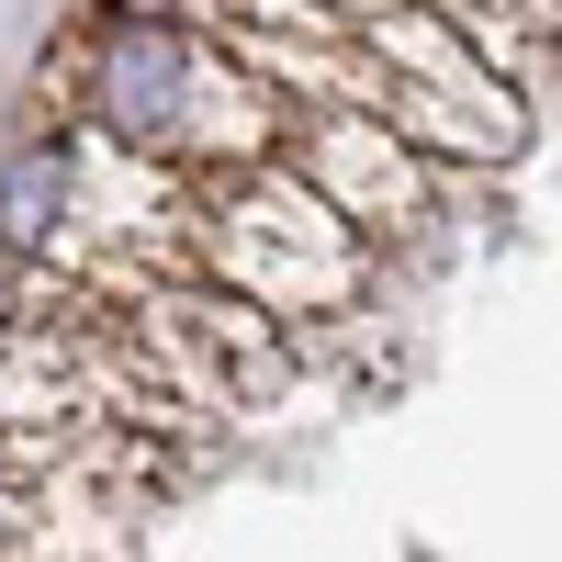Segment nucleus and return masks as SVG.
Wrapping results in <instances>:
<instances>
[{
  "label": "nucleus",
  "mask_w": 562,
  "mask_h": 562,
  "mask_svg": "<svg viewBox=\"0 0 562 562\" xmlns=\"http://www.w3.org/2000/svg\"><path fill=\"white\" fill-rule=\"evenodd\" d=\"M23 506H34V495H23L12 473H0V562H12V551H23Z\"/></svg>",
  "instance_id": "6"
},
{
  "label": "nucleus",
  "mask_w": 562,
  "mask_h": 562,
  "mask_svg": "<svg viewBox=\"0 0 562 562\" xmlns=\"http://www.w3.org/2000/svg\"><path fill=\"white\" fill-rule=\"evenodd\" d=\"M147 349L203 405H270L281 383H293V326L237 304V293H214V281H192V270H180L169 293H147Z\"/></svg>",
  "instance_id": "5"
},
{
  "label": "nucleus",
  "mask_w": 562,
  "mask_h": 562,
  "mask_svg": "<svg viewBox=\"0 0 562 562\" xmlns=\"http://www.w3.org/2000/svg\"><path fill=\"white\" fill-rule=\"evenodd\" d=\"M281 158L315 180V203L349 225V237H394V225L428 214V147H405L383 113L360 102H326V113H293L281 124Z\"/></svg>",
  "instance_id": "4"
},
{
  "label": "nucleus",
  "mask_w": 562,
  "mask_h": 562,
  "mask_svg": "<svg viewBox=\"0 0 562 562\" xmlns=\"http://www.w3.org/2000/svg\"><path fill=\"white\" fill-rule=\"evenodd\" d=\"M68 124H90L102 147H124L135 169L203 180V169H248L281 158L293 102L192 12H90L68 45Z\"/></svg>",
  "instance_id": "1"
},
{
  "label": "nucleus",
  "mask_w": 562,
  "mask_h": 562,
  "mask_svg": "<svg viewBox=\"0 0 562 562\" xmlns=\"http://www.w3.org/2000/svg\"><path fill=\"white\" fill-rule=\"evenodd\" d=\"M180 248H192V281L237 293L281 326L338 315L371 281V237H349L338 214L315 203V180L293 158H248V169H203L180 180Z\"/></svg>",
  "instance_id": "2"
},
{
  "label": "nucleus",
  "mask_w": 562,
  "mask_h": 562,
  "mask_svg": "<svg viewBox=\"0 0 562 562\" xmlns=\"http://www.w3.org/2000/svg\"><path fill=\"white\" fill-rule=\"evenodd\" d=\"M349 34H360V79H371L360 113H383L405 147H428V158H506L529 135L506 68L461 23H439L428 0H394V12H371Z\"/></svg>",
  "instance_id": "3"
}]
</instances>
